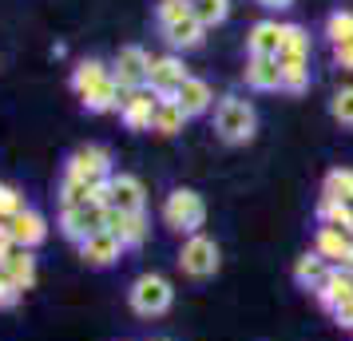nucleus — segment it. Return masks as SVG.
Wrapping results in <instances>:
<instances>
[{
  "label": "nucleus",
  "instance_id": "f257e3e1",
  "mask_svg": "<svg viewBox=\"0 0 353 341\" xmlns=\"http://www.w3.org/2000/svg\"><path fill=\"white\" fill-rule=\"evenodd\" d=\"M214 135L230 147H242L250 143L258 135V112L250 99L242 96H223L214 103Z\"/></svg>",
  "mask_w": 353,
  "mask_h": 341
},
{
  "label": "nucleus",
  "instance_id": "f03ea898",
  "mask_svg": "<svg viewBox=\"0 0 353 341\" xmlns=\"http://www.w3.org/2000/svg\"><path fill=\"white\" fill-rule=\"evenodd\" d=\"M203 223H207V203L199 191L191 187H175L171 195L163 198V227L175 230V234H203Z\"/></svg>",
  "mask_w": 353,
  "mask_h": 341
},
{
  "label": "nucleus",
  "instance_id": "7ed1b4c3",
  "mask_svg": "<svg viewBox=\"0 0 353 341\" xmlns=\"http://www.w3.org/2000/svg\"><path fill=\"white\" fill-rule=\"evenodd\" d=\"M171 302H175V290L163 274H139L128 290V306L139 318H163L171 309Z\"/></svg>",
  "mask_w": 353,
  "mask_h": 341
},
{
  "label": "nucleus",
  "instance_id": "20e7f679",
  "mask_svg": "<svg viewBox=\"0 0 353 341\" xmlns=\"http://www.w3.org/2000/svg\"><path fill=\"white\" fill-rule=\"evenodd\" d=\"M64 175H72V179L88 183V187H96V183H108V179L115 175V171H112V151H108V147H99V143L76 147V151L68 155Z\"/></svg>",
  "mask_w": 353,
  "mask_h": 341
},
{
  "label": "nucleus",
  "instance_id": "39448f33",
  "mask_svg": "<svg viewBox=\"0 0 353 341\" xmlns=\"http://www.w3.org/2000/svg\"><path fill=\"white\" fill-rule=\"evenodd\" d=\"M219 266H223V250L207 234H191L183 242V250H179V270L187 278H214Z\"/></svg>",
  "mask_w": 353,
  "mask_h": 341
},
{
  "label": "nucleus",
  "instance_id": "423d86ee",
  "mask_svg": "<svg viewBox=\"0 0 353 341\" xmlns=\"http://www.w3.org/2000/svg\"><path fill=\"white\" fill-rule=\"evenodd\" d=\"M103 211L108 207H96V203H80V207H64L60 211V234L68 242H88L96 230H103Z\"/></svg>",
  "mask_w": 353,
  "mask_h": 341
},
{
  "label": "nucleus",
  "instance_id": "0eeeda50",
  "mask_svg": "<svg viewBox=\"0 0 353 341\" xmlns=\"http://www.w3.org/2000/svg\"><path fill=\"white\" fill-rule=\"evenodd\" d=\"M187 76H191V72L183 68V60H179L175 52H167V56H151V68H147V87H151L159 99H171L179 87H183Z\"/></svg>",
  "mask_w": 353,
  "mask_h": 341
},
{
  "label": "nucleus",
  "instance_id": "6e6552de",
  "mask_svg": "<svg viewBox=\"0 0 353 341\" xmlns=\"http://www.w3.org/2000/svg\"><path fill=\"white\" fill-rule=\"evenodd\" d=\"M147 68H151V56L139 44H128V48H119V56H115L112 80L123 92H135V87H147Z\"/></svg>",
  "mask_w": 353,
  "mask_h": 341
},
{
  "label": "nucleus",
  "instance_id": "1a4fd4ad",
  "mask_svg": "<svg viewBox=\"0 0 353 341\" xmlns=\"http://www.w3.org/2000/svg\"><path fill=\"white\" fill-rule=\"evenodd\" d=\"M108 207L119 214H143L147 211V191L135 175H112L108 179Z\"/></svg>",
  "mask_w": 353,
  "mask_h": 341
},
{
  "label": "nucleus",
  "instance_id": "9d476101",
  "mask_svg": "<svg viewBox=\"0 0 353 341\" xmlns=\"http://www.w3.org/2000/svg\"><path fill=\"white\" fill-rule=\"evenodd\" d=\"M155 107H159V96L151 87H135L123 96V107H119V119L128 131H151L155 123Z\"/></svg>",
  "mask_w": 353,
  "mask_h": 341
},
{
  "label": "nucleus",
  "instance_id": "9b49d317",
  "mask_svg": "<svg viewBox=\"0 0 353 341\" xmlns=\"http://www.w3.org/2000/svg\"><path fill=\"white\" fill-rule=\"evenodd\" d=\"M123 250H128V246H123L119 234H112V230H96L88 242H80V258L88 262V266H96V270H108V266L119 262Z\"/></svg>",
  "mask_w": 353,
  "mask_h": 341
},
{
  "label": "nucleus",
  "instance_id": "f8f14e48",
  "mask_svg": "<svg viewBox=\"0 0 353 341\" xmlns=\"http://www.w3.org/2000/svg\"><path fill=\"white\" fill-rule=\"evenodd\" d=\"M4 227L12 234V242L24 246V250H36V246L48 238V223H44V214L32 211V207H24V211H20L17 218H8Z\"/></svg>",
  "mask_w": 353,
  "mask_h": 341
},
{
  "label": "nucleus",
  "instance_id": "ddd939ff",
  "mask_svg": "<svg viewBox=\"0 0 353 341\" xmlns=\"http://www.w3.org/2000/svg\"><path fill=\"white\" fill-rule=\"evenodd\" d=\"M314 298H318L321 309H330V313H334L341 302H350V298H353V270H337V266H330V274L318 282Z\"/></svg>",
  "mask_w": 353,
  "mask_h": 341
},
{
  "label": "nucleus",
  "instance_id": "4468645a",
  "mask_svg": "<svg viewBox=\"0 0 353 341\" xmlns=\"http://www.w3.org/2000/svg\"><path fill=\"white\" fill-rule=\"evenodd\" d=\"M242 80L254 92H282V64L274 56H250L242 68Z\"/></svg>",
  "mask_w": 353,
  "mask_h": 341
},
{
  "label": "nucleus",
  "instance_id": "2eb2a0df",
  "mask_svg": "<svg viewBox=\"0 0 353 341\" xmlns=\"http://www.w3.org/2000/svg\"><path fill=\"white\" fill-rule=\"evenodd\" d=\"M171 99L183 107V115H187V119H194V115H207L210 107H214V92H210V83L199 80V76H187V80H183V87H179Z\"/></svg>",
  "mask_w": 353,
  "mask_h": 341
},
{
  "label": "nucleus",
  "instance_id": "dca6fc26",
  "mask_svg": "<svg viewBox=\"0 0 353 341\" xmlns=\"http://www.w3.org/2000/svg\"><path fill=\"white\" fill-rule=\"evenodd\" d=\"M159 32L171 52H194V48H203V40H207V28L194 20V12L175 20V24H167V28H159Z\"/></svg>",
  "mask_w": 353,
  "mask_h": 341
},
{
  "label": "nucleus",
  "instance_id": "f3484780",
  "mask_svg": "<svg viewBox=\"0 0 353 341\" xmlns=\"http://www.w3.org/2000/svg\"><path fill=\"white\" fill-rule=\"evenodd\" d=\"M0 270L8 274V282H12L20 293L36 286V258H32V250H24V246H12L8 258L0 262Z\"/></svg>",
  "mask_w": 353,
  "mask_h": 341
},
{
  "label": "nucleus",
  "instance_id": "a211bd4d",
  "mask_svg": "<svg viewBox=\"0 0 353 341\" xmlns=\"http://www.w3.org/2000/svg\"><path fill=\"white\" fill-rule=\"evenodd\" d=\"M246 52L250 56H274L278 60V52H282V24L278 20H258V24H250Z\"/></svg>",
  "mask_w": 353,
  "mask_h": 341
},
{
  "label": "nucleus",
  "instance_id": "6ab92c4d",
  "mask_svg": "<svg viewBox=\"0 0 353 341\" xmlns=\"http://www.w3.org/2000/svg\"><path fill=\"white\" fill-rule=\"evenodd\" d=\"M123 96H128V92H123V87L112 80V76H108V80L96 83L88 96H80V103H83V112L108 115V112H119V107H123Z\"/></svg>",
  "mask_w": 353,
  "mask_h": 341
},
{
  "label": "nucleus",
  "instance_id": "aec40b11",
  "mask_svg": "<svg viewBox=\"0 0 353 341\" xmlns=\"http://www.w3.org/2000/svg\"><path fill=\"white\" fill-rule=\"evenodd\" d=\"M350 246H353V238L345 234V230H337V227H318V234H314V250H318L330 266H337V262L345 258Z\"/></svg>",
  "mask_w": 353,
  "mask_h": 341
},
{
  "label": "nucleus",
  "instance_id": "412c9836",
  "mask_svg": "<svg viewBox=\"0 0 353 341\" xmlns=\"http://www.w3.org/2000/svg\"><path fill=\"white\" fill-rule=\"evenodd\" d=\"M108 76H112V68L103 64V60H96V56H92V60H80L76 72H72V92H76V96H88V92H92L96 83H103Z\"/></svg>",
  "mask_w": 353,
  "mask_h": 341
},
{
  "label": "nucleus",
  "instance_id": "4be33fe9",
  "mask_svg": "<svg viewBox=\"0 0 353 341\" xmlns=\"http://www.w3.org/2000/svg\"><path fill=\"white\" fill-rule=\"evenodd\" d=\"M330 274V262L321 258L318 250H310V254H302V258L294 262V282L302 286V290H318V282Z\"/></svg>",
  "mask_w": 353,
  "mask_h": 341
},
{
  "label": "nucleus",
  "instance_id": "5701e85b",
  "mask_svg": "<svg viewBox=\"0 0 353 341\" xmlns=\"http://www.w3.org/2000/svg\"><path fill=\"white\" fill-rule=\"evenodd\" d=\"M183 127H187V115H183V107H179L175 99H159L151 131H155V135H163V139H171V135H179Z\"/></svg>",
  "mask_w": 353,
  "mask_h": 341
},
{
  "label": "nucleus",
  "instance_id": "b1692460",
  "mask_svg": "<svg viewBox=\"0 0 353 341\" xmlns=\"http://www.w3.org/2000/svg\"><path fill=\"white\" fill-rule=\"evenodd\" d=\"M278 60H310V32L302 24H282V52Z\"/></svg>",
  "mask_w": 353,
  "mask_h": 341
},
{
  "label": "nucleus",
  "instance_id": "393cba45",
  "mask_svg": "<svg viewBox=\"0 0 353 341\" xmlns=\"http://www.w3.org/2000/svg\"><path fill=\"white\" fill-rule=\"evenodd\" d=\"M282 64V92L302 96L310 87V60H278Z\"/></svg>",
  "mask_w": 353,
  "mask_h": 341
},
{
  "label": "nucleus",
  "instance_id": "a878e982",
  "mask_svg": "<svg viewBox=\"0 0 353 341\" xmlns=\"http://www.w3.org/2000/svg\"><path fill=\"white\" fill-rule=\"evenodd\" d=\"M191 12L203 28H219L230 17V0H191Z\"/></svg>",
  "mask_w": 353,
  "mask_h": 341
},
{
  "label": "nucleus",
  "instance_id": "bb28decb",
  "mask_svg": "<svg viewBox=\"0 0 353 341\" xmlns=\"http://www.w3.org/2000/svg\"><path fill=\"white\" fill-rule=\"evenodd\" d=\"M321 195L325 198H341V203H350L353 207V171H345V167L330 171L325 183H321Z\"/></svg>",
  "mask_w": 353,
  "mask_h": 341
},
{
  "label": "nucleus",
  "instance_id": "cd10ccee",
  "mask_svg": "<svg viewBox=\"0 0 353 341\" xmlns=\"http://www.w3.org/2000/svg\"><path fill=\"white\" fill-rule=\"evenodd\" d=\"M325 40L334 44V48H341V44H350L353 40V12H330L325 17Z\"/></svg>",
  "mask_w": 353,
  "mask_h": 341
},
{
  "label": "nucleus",
  "instance_id": "c85d7f7f",
  "mask_svg": "<svg viewBox=\"0 0 353 341\" xmlns=\"http://www.w3.org/2000/svg\"><path fill=\"white\" fill-rule=\"evenodd\" d=\"M330 115H334L341 127H353V83L334 92V99H330Z\"/></svg>",
  "mask_w": 353,
  "mask_h": 341
},
{
  "label": "nucleus",
  "instance_id": "c756f323",
  "mask_svg": "<svg viewBox=\"0 0 353 341\" xmlns=\"http://www.w3.org/2000/svg\"><path fill=\"white\" fill-rule=\"evenodd\" d=\"M24 207H28V203H24V195H20V187H12V183H0V223L17 218Z\"/></svg>",
  "mask_w": 353,
  "mask_h": 341
},
{
  "label": "nucleus",
  "instance_id": "7c9ffc66",
  "mask_svg": "<svg viewBox=\"0 0 353 341\" xmlns=\"http://www.w3.org/2000/svg\"><path fill=\"white\" fill-rule=\"evenodd\" d=\"M191 17V0H159L155 4V20H159V28L167 24H175V20Z\"/></svg>",
  "mask_w": 353,
  "mask_h": 341
},
{
  "label": "nucleus",
  "instance_id": "2f4dec72",
  "mask_svg": "<svg viewBox=\"0 0 353 341\" xmlns=\"http://www.w3.org/2000/svg\"><path fill=\"white\" fill-rule=\"evenodd\" d=\"M88 191H92L88 183L64 175V183H60V211H64V207H80V203H88Z\"/></svg>",
  "mask_w": 353,
  "mask_h": 341
},
{
  "label": "nucleus",
  "instance_id": "473e14b6",
  "mask_svg": "<svg viewBox=\"0 0 353 341\" xmlns=\"http://www.w3.org/2000/svg\"><path fill=\"white\" fill-rule=\"evenodd\" d=\"M17 302H20V290H17V286H12V282H8V274L0 270V309L17 306Z\"/></svg>",
  "mask_w": 353,
  "mask_h": 341
},
{
  "label": "nucleus",
  "instance_id": "72a5a7b5",
  "mask_svg": "<svg viewBox=\"0 0 353 341\" xmlns=\"http://www.w3.org/2000/svg\"><path fill=\"white\" fill-rule=\"evenodd\" d=\"M334 322L341 325V329H353V298H350V302H341V306L334 309Z\"/></svg>",
  "mask_w": 353,
  "mask_h": 341
},
{
  "label": "nucleus",
  "instance_id": "f704fd0d",
  "mask_svg": "<svg viewBox=\"0 0 353 341\" xmlns=\"http://www.w3.org/2000/svg\"><path fill=\"white\" fill-rule=\"evenodd\" d=\"M334 64L345 68V72H353V40L350 44H341V48H334Z\"/></svg>",
  "mask_w": 353,
  "mask_h": 341
},
{
  "label": "nucleus",
  "instance_id": "c9c22d12",
  "mask_svg": "<svg viewBox=\"0 0 353 341\" xmlns=\"http://www.w3.org/2000/svg\"><path fill=\"white\" fill-rule=\"evenodd\" d=\"M12 246H17V242H12V234H8V227H4V223H0V262L8 258V250H12Z\"/></svg>",
  "mask_w": 353,
  "mask_h": 341
},
{
  "label": "nucleus",
  "instance_id": "e433bc0d",
  "mask_svg": "<svg viewBox=\"0 0 353 341\" xmlns=\"http://www.w3.org/2000/svg\"><path fill=\"white\" fill-rule=\"evenodd\" d=\"M258 4H262V8H270V12H282V8L294 4V0H258Z\"/></svg>",
  "mask_w": 353,
  "mask_h": 341
},
{
  "label": "nucleus",
  "instance_id": "4c0bfd02",
  "mask_svg": "<svg viewBox=\"0 0 353 341\" xmlns=\"http://www.w3.org/2000/svg\"><path fill=\"white\" fill-rule=\"evenodd\" d=\"M151 341H171V338H151Z\"/></svg>",
  "mask_w": 353,
  "mask_h": 341
}]
</instances>
